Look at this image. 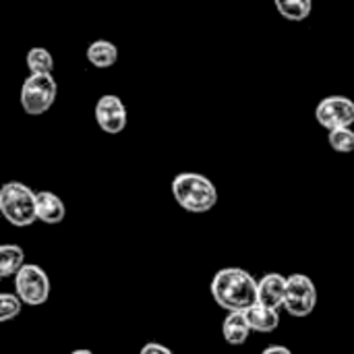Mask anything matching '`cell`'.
I'll use <instances>...</instances> for the list:
<instances>
[{
  "label": "cell",
  "mask_w": 354,
  "mask_h": 354,
  "mask_svg": "<svg viewBox=\"0 0 354 354\" xmlns=\"http://www.w3.org/2000/svg\"><path fill=\"white\" fill-rule=\"evenodd\" d=\"M257 282L243 268H224L212 280V297L228 313H247L257 305Z\"/></svg>",
  "instance_id": "6da1fadb"
},
{
  "label": "cell",
  "mask_w": 354,
  "mask_h": 354,
  "mask_svg": "<svg viewBox=\"0 0 354 354\" xmlns=\"http://www.w3.org/2000/svg\"><path fill=\"white\" fill-rule=\"evenodd\" d=\"M172 195L176 203L191 214H207L218 203L216 185L197 172H180L172 180Z\"/></svg>",
  "instance_id": "7a4b0ae2"
},
{
  "label": "cell",
  "mask_w": 354,
  "mask_h": 354,
  "mask_svg": "<svg viewBox=\"0 0 354 354\" xmlns=\"http://www.w3.org/2000/svg\"><path fill=\"white\" fill-rule=\"evenodd\" d=\"M0 212L17 228H27L37 220V193L27 185L10 180L0 189Z\"/></svg>",
  "instance_id": "3957f363"
},
{
  "label": "cell",
  "mask_w": 354,
  "mask_h": 354,
  "mask_svg": "<svg viewBox=\"0 0 354 354\" xmlns=\"http://www.w3.org/2000/svg\"><path fill=\"white\" fill-rule=\"evenodd\" d=\"M58 85L50 75H29L21 87V106L29 116H39L56 102Z\"/></svg>",
  "instance_id": "277c9868"
},
{
  "label": "cell",
  "mask_w": 354,
  "mask_h": 354,
  "mask_svg": "<svg viewBox=\"0 0 354 354\" xmlns=\"http://www.w3.org/2000/svg\"><path fill=\"white\" fill-rule=\"evenodd\" d=\"M15 290H17V297L25 305L39 307L50 299L52 284H50L48 274L39 266H33V263L27 266L25 263L15 276Z\"/></svg>",
  "instance_id": "5b68a950"
},
{
  "label": "cell",
  "mask_w": 354,
  "mask_h": 354,
  "mask_svg": "<svg viewBox=\"0 0 354 354\" xmlns=\"http://www.w3.org/2000/svg\"><path fill=\"white\" fill-rule=\"evenodd\" d=\"M317 307L315 282L305 274H292L286 278V299L284 309L292 317H307Z\"/></svg>",
  "instance_id": "8992f818"
},
{
  "label": "cell",
  "mask_w": 354,
  "mask_h": 354,
  "mask_svg": "<svg viewBox=\"0 0 354 354\" xmlns=\"http://www.w3.org/2000/svg\"><path fill=\"white\" fill-rule=\"evenodd\" d=\"M317 122L328 129H344L354 122V102L346 95H328L315 108Z\"/></svg>",
  "instance_id": "52a82bcc"
},
{
  "label": "cell",
  "mask_w": 354,
  "mask_h": 354,
  "mask_svg": "<svg viewBox=\"0 0 354 354\" xmlns=\"http://www.w3.org/2000/svg\"><path fill=\"white\" fill-rule=\"evenodd\" d=\"M95 122L108 135H118L127 127V108L118 95L106 93L95 104Z\"/></svg>",
  "instance_id": "ba28073f"
},
{
  "label": "cell",
  "mask_w": 354,
  "mask_h": 354,
  "mask_svg": "<svg viewBox=\"0 0 354 354\" xmlns=\"http://www.w3.org/2000/svg\"><path fill=\"white\" fill-rule=\"evenodd\" d=\"M284 299H286V278L282 274H266L257 282V303L259 305L280 309V307H284Z\"/></svg>",
  "instance_id": "9c48e42d"
},
{
  "label": "cell",
  "mask_w": 354,
  "mask_h": 354,
  "mask_svg": "<svg viewBox=\"0 0 354 354\" xmlns=\"http://www.w3.org/2000/svg\"><path fill=\"white\" fill-rule=\"evenodd\" d=\"M66 216V207L62 199L50 191L37 193V220L44 224H60Z\"/></svg>",
  "instance_id": "30bf717a"
},
{
  "label": "cell",
  "mask_w": 354,
  "mask_h": 354,
  "mask_svg": "<svg viewBox=\"0 0 354 354\" xmlns=\"http://www.w3.org/2000/svg\"><path fill=\"white\" fill-rule=\"evenodd\" d=\"M251 326H249V319H247V313H228L226 319H224V326H222V334H224V340L230 344V346H243L247 340H249V334H251Z\"/></svg>",
  "instance_id": "8fae6325"
},
{
  "label": "cell",
  "mask_w": 354,
  "mask_h": 354,
  "mask_svg": "<svg viewBox=\"0 0 354 354\" xmlns=\"http://www.w3.org/2000/svg\"><path fill=\"white\" fill-rule=\"evenodd\" d=\"M247 319H249L251 330L259 332V334H270V332L278 330V326H280L278 309H272V307H266V305H259V303L247 311Z\"/></svg>",
  "instance_id": "7c38bea8"
},
{
  "label": "cell",
  "mask_w": 354,
  "mask_h": 354,
  "mask_svg": "<svg viewBox=\"0 0 354 354\" xmlns=\"http://www.w3.org/2000/svg\"><path fill=\"white\" fill-rule=\"evenodd\" d=\"M87 60L95 68H110L118 60V48L108 39H97L87 48Z\"/></svg>",
  "instance_id": "4fadbf2b"
},
{
  "label": "cell",
  "mask_w": 354,
  "mask_h": 354,
  "mask_svg": "<svg viewBox=\"0 0 354 354\" xmlns=\"http://www.w3.org/2000/svg\"><path fill=\"white\" fill-rule=\"evenodd\" d=\"M25 266V253L19 245H2L0 247V276L10 278Z\"/></svg>",
  "instance_id": "5bb4252c"
},
{
  "label": "cell",
  "mask_w": 354,
  "mask_h": 354,
  "mask_svg": "<svg viewBox=\"0 0 354 354\" xmlns=\"http://www.w3.org/2000/svg\"><path fill=\"white\" fill-rule=\"evenodd\" d=\"M274 4L288 21H305L313 8V0H274Z\"/></svg>",
  "instance_id": "9a60e30c"
},
{
  "label": "cell",
  "mask_w": 354,
  "mask_h": 354,
  "mask_svg": "<svg viewBox=\"0 0 354 354\" xmlns=\"http://www.w3.org/2000/svg\"><path fill=\"white\" fill-rule=\"evenodd\" d=\"M25 62L31 75H50L54 68V58L46 48H31Z\"/></svg>",
  "instance_id": "2e32d148"
},
{
  "label": "cell",
  "mask_w": 354,
  "mask_h": 354,
  "mask_svg": "<svg viewBox=\"0 0 354 354\" xmlns=\"http://www.w3.org/2000/svg\"><path fill=\"white\" fill-rule=\"evenodd\" d=\"M328 141H330L332 149L338 153H353L354 151V131L351 127L330 131Z\"/></svg>",
  "instance_id": "e0dca14e"
},
{
  "label": "cell",
  "mask_w": 354,
  "mask_h": 354,
  "mask_svg": "<svg viewBox=\"0 0 354 354\" xmlns=\"http://www.w3.org/2000/svg\"><path fill=\"white\" fill-rule=\"evenodd\" d=\"M23 305H25V303H23L17 295H10V292L0 295V322L6 324V322L15 319V317L21 313Z\"/></svg>",
  "instance_id": "ac0fdd59"
},
{
  "label": "cell",
  "mask_w": 354,
  "mask_h": 354,
  "mask_svg": "<svg viewBox=\"0 0 354 354\" xmlns=\"http://www.w3.org/2000/svg\"><path fill=\"white\" fill-rule=\"evenodd\" d=\"M139 354H174L168 346H164V344H158V342H149V344H145L143 348H141V353Z\"/></svg>",
  "instance_id": "d6986e66"
},
{
  "label": "cell",
  "mask_w": 354,
  "mask_h": 354,
  "mask_svg": "<svg viewBox=\"0 0 354 354\" xmlns=\"http://www.w3.org/2000/svg\"><path fill=\"white\" fill-rule=\"evenodd\" d=\"M261 354H292V353H290V348H286V346H268V348H266Z\"/></svg>",
  "instance_id": "ffe728a7"
},
{
  "label": "cell",
  "mask_w": 354,
  "mask_h": 354,
  "mask_svg": "<svg viewBox=\"0 0 354 354\" xmlns=\"http://www.w3.org/2000/svg\"><path fill=\"white\" fill-rule=\"evenodd\" d=\"M71 354H93L91 351H87V348H79V351H75V353Z\"/></svg>",
  "instance_id": "44dd1931"
}]
</instances>
